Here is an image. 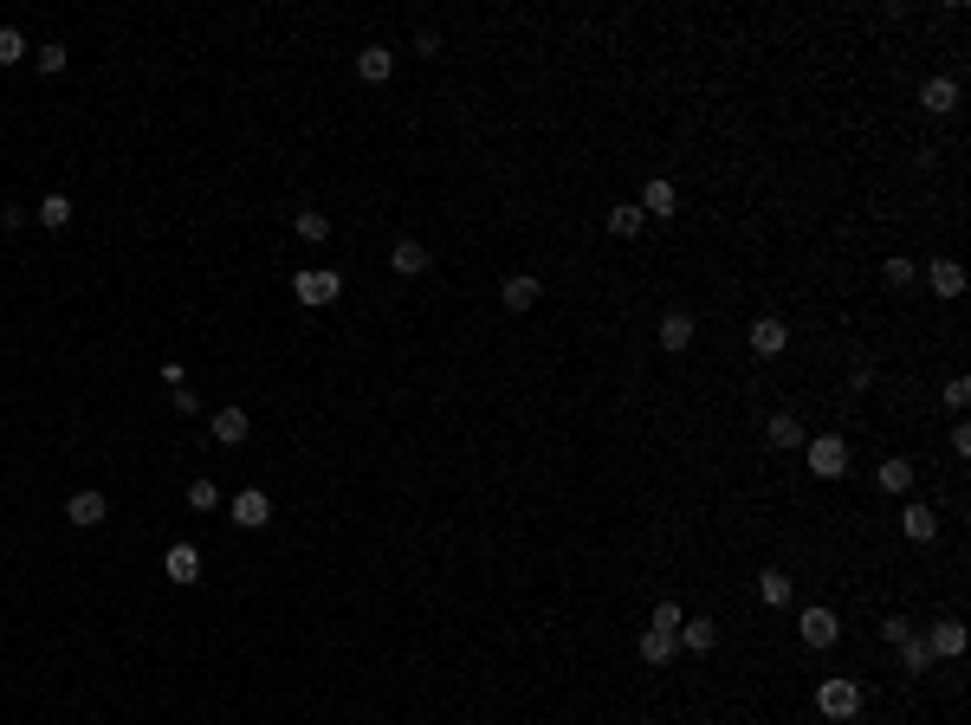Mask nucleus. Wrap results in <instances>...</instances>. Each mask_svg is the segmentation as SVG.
<instances>
[{"mask_svg": "<svg viewBox=\"0 0 971 725\" xmlns=\"http://www.w3.org/2000/svg\"><path fill=\"white\" fill-rule=\"evenodd\" d=\"M965 402H971V382L952 376V382H946V408H965Z\"/></svg>", "mask_w": 971, "mask_h": 725, "instance_id": "34", "label": "nucleus"}, {"mask_svg": "<svg viewBox=\"0 0 971 725\" xmlns=\"http://www.w3.org/2000/svg\"><path fill=\"white\" fill-rule=\"evenodd\" d=\"M208 434L221 447H240L246 434H253V415H246V408H221V415H208Z\"/></svg>", "mask_w": 971, "mask_h": 725, "instance_id": "7", "label": "nucleus"}, {"mask_svg": "<svg viewBox=\"0 0 971 725\" xmlns=\"http://www.w3.org/2000/svg\"><path fill=\"white\" fill-rule=\"evenodd\" d=\"M654 337H661V350H667V357H680V350H693L700 324H693V311H667V318H661V331H654Z\"/></svg>", "mask_w": 971, "mask_h": 725, "instance_id": "6", "label": "nucleus"}, {"mask_svg": "<svg viewBox=\"0 0 971 725\" xmlns=\"http://www.w3.org/2000/svg\"><path fill=\"white\" fill-rule=\"evenodd\" d=\"M234 525H246V531H259V525H272V499L259 486H246L240 499H234Z\"/></svg>", "mask_w": 971, "mask_h": 725, "instance_id": "11", "label": "nucleus"}, {"mask_svg": "<svg viewBox=\"0 0 971 725\" xmlns=\"http://www.w3.org/2000/svg\"><path fill=\"white\" fill-rule=\"evenodd\" d=\"M797 635H803V648H836V641H842V615L836 609H803Z\"/></svg>", "mask_w": 971, "mask_h": 725, "instance_id": "4", "label": "nucleus"}, {"mask_svg": "<svg viewBox=\"0 0 971 725\" xmlns=\"http://www.w3.org/2000/svg\"><path fill=\"white\" fill-rule=\"evenodd\" d=\"M65 59H72V52H65V46H59V39H52V46H39V52H33V65H39V78H59V72H65Z\"/></svg>", "mask_w": 971, "mask_h": 725, "instance_id": "28", "label": "nucleus"}, {"mask_svg": "<svg viewBox=\"0 0 971 725\" xmlns=\"http://www.w3.org/2000/svg\"><path fill=\"white\" fill-rule=\"evenodd\" d=\"M292 227H298V240H311V246L331 240V214H318V208H298V214H292Z\"/></svg>", "mask_w": 971, "mask_h": 725, "instance_id": "20", "label": "nucleus"}, {"mask_svg": "<svg viewBox=\"0 0 971 725\" xmlns=\"http://www.w3.org/2000/svg\"><path fill=\"white\" fill-rule=\"evenodd\" d=\"M415 52H421V59H434V52H441V33H434V26H421V33H415Z\"/></svg>", "mask_w": 971, "mask_h": 725, "instance_id": "35", "label": "nucleus"}, {"mask_svg": "<svg viewBox=\"0 0 971 725\" xmlns=\"http://www.w3.org/2000/svg\"><path fill=\"white\" fill-rule=\"evenodd\" d=\"M162 577H169V583H201V551H195V544H169Z\"/></svg>", "mask_w": 971, "mask_h": 725, "instance_id": "9", "label": "nucleus"}, {"mask_svg": "<svg viewBox=\"0 0 971 725\" xmlns=\"http://www.w3.org/2000/svg\"><path fill=\"white\" fill-rule=\"evenodd\" d=\"M816 713H823V719H855L861 713V687L849 674H829L823 687H816Z\"/></svg>", "mask_w": 971, "mask_h": 725, "instance_id": "2", "label": "nucleus"}, {"mask_svg": "<svg viewBox=\"0 0 971 725\" xmlns=\"http://www.w3.org/2000/svg\"><path fill=\"white\" fill-rule=\"evenodd\" d=\"M538 292H544V285L531 279V272H512V279L499 285V305L505 311H531V305H538Z\"/></svg>", "mask_w": 971, "mask_h": 725, "instance_id": "12", "label": "nucleus"}, {"mask_svg": "<svg viewBox=\"0 0 971 725\" xmlns=\"http://www.w3.org/2000/svg\"><path fill=\"white\" fill-rule=\"evenodd\" d=\"M758 596L771 609H784L790 603V570H758Z\"/></svg>", "mask_w": 971, "mask_h": 725, "instance_id": "22", "label": "nucleus"}, {"mask_svg": "<svg viewBox=\"0 0 971 725\" xmlns=\"http://www.w3.org/2000/svg\"><path fill=\"white\" fill-rule=\"evenodd\" d=\"M65 518H72L78 531H98L104 518H111V499H104L98 486H85V492H72V499H65Z\"/></svg>", "mask_w": 971, "mask_h": 725, "instance_id": "5", "label": "nucleus"}, {"mask_svg": "<svg viewBox=\"0 0 971 725\" xmlns=\"http://www.w3.org/2000/svg\"><path fill=\"white\" fill-rule=\"evenodd\" d=\"M784 344H790L784 318H758V324H751V357H784Z\"/></svg>", "mask_w": 971, "mask_h": 725, "instance_id": "8", "label": "nucleus"}, {"mask_svg": "<svg viewBox=\"0 0 971 725\" xmlns=\"http://www.w3.org/2000/svg\"><path fill=\"white\" fill-rule=\"evenodd\" d=\"M292 292H298V305H311V311H318V305H337L344 279H337V272H324V266H305V272L292 279Z\"/></svg>", "mask_w": 971, "mask_h": 725, "instance_id": "3", "label": "nucleus"}, {"mask_svg": "<svg viewBox=\"0 0 971 725\" xmlns=\"http://www.w3.org/2000/svg\"><path fill=\"white\" fill-rule=\"evenodd\" d=\"M803 460H810L816 480H842L849 473V441L842 434H816V441H803Z\"/></svg>", "mask_w": 971, "mask_h": 725, "instance_id": "1", "label": "nucleus"}, {"mask_svg": "<svg viewBox=\"0 0 971 725\" xmlns=\"http://www.w3.org/2000/svg\"><path fill=\"white\" fill-rule=\"evenodd\" d=\"M188 505H195V512H214V505H221V486H214V480H195V486H188Z\"/></svg>", "mask_w": 971, "mask_h": 725, "instance_id": "32", "label": "nucleus"}, {"mask_svg": "<svg viewBox=\"0 0 971 725\" xmlns=\"http://www.w3.org/2000/svg\"><path fill=\"white\" fill-rule=\"evenodd\" d=\"M881 279L894 285V292H907V285L920 279V266H913V259H887V266H881Z\"/></svg>", "mask_w": 971, "mask_h": 725, "instance_id": "29", "label": "nucleus"}, {"mask_svg": "<svg viewBox=\"0 0 971 725\" xmlns=\"http://www.w3.org/2000/svg\"><path fill=\"white\" fill-rule=\"evenodd\" d=\"M920 104L933 117H952V111H959V85H952V78H926V85H920Z\"/></svg>", "mask_w": 971, "mask_h": 725, "instance_id": "16", "label": "nucleus"}, {"mask_svg": "<svg viewBox=\"0 0 971 725\" xmlns=\"http://www.w3.org/2000/svg\"><path fill=\"white\" fill-rule=\"evenodd\" d=\"M389 272H402V279L428 272V253H421V240H395V246H389Z\"/></svg>", "mask_w": 971, "mask_h": 725, "instance_id": "18", "label": "nucleus"}, {"mask_svg": "<svg viewBox=\"0 0 971 725\" xmlns=\"http://www.w3.org/2000/svg\"><path fill=\"white\" fill-rule=\"evenodd\" d=\"M26 59V39H20V26H0V65H20Z\"/></svg>", "mask_w": 971, "mask_h": 725, "instance_id": "31", "label": "nucleus"}, {"mask_svg": "<svg viewBox=\"0 0 971 725\" xmlns=\"http://www.w3.org/2000/svg\"><path fill=\"white\" fill-rule=\"evenodd\" d=\"M33 221H39V227H65V221H72V201H65V195H46V201L33 208Z\"/></svg>", "mask_w": 971, "mask_h": 725, "instance_id": "26", "label": "nucleus"}, {"mask_svg": "<svg viewBox=\"0 0 971 725\" xmlns=\"http://www.w3.org/2000/svg\"><path fill=\"white\" fill-rule=\"evenodd\" d=\"M641 661H648V667H667V661H674V635L648 628V635H641Z\"/></svg>", "mask_w": 971, "mask_h": 725, "instance_id": "24", "label": "nucleus"}, {"mask_svg": "<svg viewBox=\"0 0 971 725\" xmlns=\"http://www.w3.org/2000/svg\"><path fill=\"white\" fill-rule=\"evenodd\" d=\"M881 635H887V641H894V648H900V641L913 635V622H907V615H887V622H881Z\"/></svg>", "mask_w": 971, "mask_h": 725, "instance_id": "33", "label": "nucleus"}, {"mask_svg": "<svg viewBox=\"0 0 971 725\" xmlns=\"http://www.w3.org/2000/svg\"><path fill=\"white\" fill-rule=\"evenodd\" d=\"M641 221H648V214H641V208H628V201H622V208H609V221H603V227H609L615 240H635V234H641Z\"/></svg>", "mask_w": 971, "mask_h": 725, "instance_id": "23", "label": "nucleus"}, {"mask_svg": "<svg viewBox=\"0 0 971 725\" xmlns=\"http://www.w3.org/2000/svg\"><path fill=\"white\" fill-rule=\"evenodd\" d=\"M389 72H395V52L389 46H363L357 52V78H363V85H389Z\"/></svg>", "mask_w": 971, "mask_h": 725, "instance_id": "15", "label": "nucleus"}, {"mask_svg": "<svg viewBox=\"0 0 971 725\" xmlns=\"http://www.w3.org/2000/svg\"><path fill=\"white\" fill-rule=\"evenodd\" d=\"M641 214H661V221L674 214V182H667V175H654V182L641 188Z\"/></svg>", "mask_w": 971, "mask_h": 725, "instance_id": "19", "label": "nucleus"}, {"mask_svg": "<svg viewBox=\"0 0 971 725\" xmlns=\"http://www.w3.org/2000/svg\"><path fill=\"white\" fill-rule=\"evenodd\" d=\"M674 641H687L693 654H713V648H719V622H706V615H687Z\"/></svg>", "mask_w": 971, "mask_h": 725, "instance_id": "17", "label": "nucleus"}, {"mask_svg": "<svg viewBox=\"0 0 971 725\" xmlns=\"http://www.w3.org/2000/svg\"><path fill=\"white\" fill-rule=\"evenodd\" d=\"M881 492H913V460H887V467H881Z\"/></svg>", "mask_w": 971, "mask_h": 725, "instance_id": "27", "label": "nucleus"}, {"mask_svg": "<svg viewBox=\"0 0 971 725\" xmlns=\"http://www.w3.org/2000/svg\"><path fill=\"white\" fill-rule=\"evenodd\" d=\"M900 667H907V674H926V667H933V648H926L920 635H907L900 641Z\"/></svg>", "mask_w": 971, "mask_h": 725, "instance_id": "25", "label": "nucleus"}, {"mask_svg": "<svg viewBox=\"0 0 971 725\" xmlns=\"http://www.w3.org/2000/svg\"><path fill=\"white\" fill-rule=\"evenodd\" d=\"M764 441L771 447H803V421L797 415H771L764 421Z\"/></svg>", "mask_w": 971, "mask_h": 725, "instance_id": "21", "label": "nucleus"}, {"mask_svg": "<svg viewBox=\"0 0 971 725\" xmlns=\"http://www.w3.org/2000/svg\"><path fill=\"white\" fill-rule=\"evenodd\" d=\"M926 285H933V298H959L965 292V266L959 259H933V266H926Z\"/></svg>", "mask_w": 971, "mask_h": 725, "instance_id": "14", "label": "nucleus"}, {"mask_svg": "<svg viewBox=\"0 0 971 725\" xmlns=\"http://www.w3.org/2000/svg\"><path fill=\"white\" fill-rule=\"evenodd\" d=\"M920 641L939 654V661H959V654H965V628H959V622H933Z\"/></svg>", "mask_w": 971, "mask_h": 725, "instance_id": "13", "label": "nucleus"}, {"mask_svg": "<svg viewBox=\"0 0 971 725\" xmlns=\"http://www.w3.org/2000/svg\"><path fill=\"white\" fill-rule=\"evenodd\" d=\"M680 622H687L680 603H654V615H648V628H661V635H680Z\"/></svg>", "mask_w": 971, "mask_h": 725, "instance_id": "30", "label": "nucleus"}, {"mask_svg": "<svg viewBox=\"0 0 971 725\" xmlns=\"http://www.w3.org/2000/svg\"><path fill=\"white\" fill-rule=\"evenodd\" d=\"M900 531H907L913 544H933V538H939V518H933V505H926V499H907V512H900Z\"/></svg>", "mask_w": 971, "mask_h": 725, "instance_id": "10", "label": "nucleus"}]
</instances>
